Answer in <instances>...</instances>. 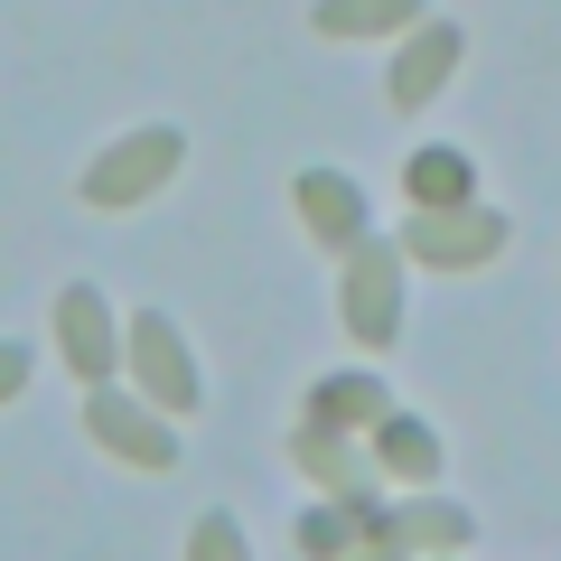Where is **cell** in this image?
<instances>
[{"label": "cell", "mask_w": 561, "mask_h": 561, "mask_svg": "<svg viewBox=\"0 0 561 561\" xmlns=\"http://www.w3.org/2000/svg\"><path fill=\"white\" fill-rule=\"evenodd\" d=\"M505 243V216H486V206H412V225H402V253L412 262H440V272H478V262H496Z\"/></svg>", "instance_id": "6da1fadb"}, {"label": "cell", "mask_w": 561, "mask_h": 561, "mask_svg": "<svg viewBox=\"0 0 561 561\" xmlns=\"http://www.w3.org/2000/svg\"><path fill=\"white\" fill-rule=\"evenodd\" d=\"M402 328V243H346V337L356 346H393Z\"/></svg>", "instance_id": "7a4b0ae2"}, {"label": "cell", "mask_w": 561, "mask_h": 561, "mask_svg": "<svg viewBox=\"0 0 561 561\" xmlns=\"http://www.w3.org/2000/svg\"><path fill=\"white\" fill-rule=\"evenodd\" d=\"M179 150H187V140L169 131V122H150V131L113 140V150H103V160L84 169L76 187H84V197H94V206H140V197H150V187H169V169H179Z\"/></svg>", "instance_id": "3957f363"}, {"label": "cell", "mask_w": 561, "mask_h": 561, "mask_svg": "<svg viewBox=\"0 0 561 561\" xmlns=\"http://www.w3.org/2000/svg\"><path fill=\"white\" fill-rule=\"evenodd\" d=\"M122 356H131V375L150 383V402H160V412H197V365H187V346H179V328L169 319H150V309H140L131 319V337H122Z\"/></svg>", "instance_id": "277c9868"}, {"label": "cell", "mask_w": 561, "mask_h": 561, "mask_svg": "<svg viewBox=\"0 0 561 561\" xmlns=\"http://www.w3.org/2000/svg\"><path fill=\"white\" fill-rule=\"evenodd\" d=\"M84 421H94V440L113 449V459L150 468V478H160V468H179V440H169V431H160L150 412H140L131 393H113V383H94V402H84Z\"/></svg>", "instance_id": "5b68a950"}, {"label": "cell", "mask_w": 561, "mask_h": 561, "mask_svg": "<svg viewBox=\"0 0 561 561\" xmlns=\"http://www.w3.org/2000/svg\"><path fill=\"white\" fill-rule=\"evenodd\" d=\"M459 57H468L459 20H421V38L402 47V57H393V84H383V94H393L402 113H421V103H431V94L449 84V66H459Z\"/></svg>", "instance_id": "8992f818"}, {"label": "cell", "mask_w": 561, "mask_h": 561, "mask_svg": "<svg viewBox=\"0 0 561 561\" xmlns=\"http://www.w3.org/2000/svg\"><path fill=\"white\" fill-rule=\"evenodd\" d=\"M365 552H468V515L459 505H402V515L365 524Z\"/></svg>", "instance_id": "52a82bcc"}, {"label": "cell", "mask_w": 561, "mask_h": 561, "mask_svg": "<svg viewBox=\"0 0 561 561\" xmlns=\"http://www.w3.org/2000/svg\"><path fill=\"white\" fill-rule=\"evenodd\" d=\"M57 337H66V365H76L84 383H113V328H103V300L94 290H57Z\"/></svg>", "instance_id": "ba28073f"}, {"label": "cell", "mask_w": 561, "mask_h": 561, "mask_svg": "<svg viewBox=\"0 0 561 561\" xmlns=\"http://www.w3.org/2000/svg\"><path fill=\"white\" fill-rule=\"evenodd\" d=\"M290 459H300L309 478L328 486V496H346V505H375V486H365V468H356V449H346L337 431H328V421H300V431H290Z\"/></svg>", "instance_id": "9c48e42d"}, {"label": "cell", "mask_w": 561, "mask_h": 561, "mask_svg": "<svg viewBox=\"0 0 561 561\" xmlns=\"http://www.w3.org/2000/svg\"><path fill=\"white\" fill-rule=\"evenodd\" d=\"M290 197H300V216H309V234H319V243H356L365 234V197L337 179V169H300Z\"/></svg>", "instance_id": "30bf717a"}, {"label": "cell", "mask_w": 561, "mask_h": 561, "mask_svg": "<svg viewBox=\"0 0 561 561\" xmlns=\"http://www.w3.org/2000/svg\"><path fill=\"white\" fill-rule=\"evenodd\" d=\"M421 20V0H319V38H393Z\"/></svg>", "instance_id": "8fae6325"}, {"label": "cell", "mask_w": 561, "mask_h": 561, "mask_svg": "<svg viewBox=\"0 0 561 561\" xmlns=\"http://www.w3.org/2000/svg\"><path fill=\"white\" fill-rule=\"evenodd\" d=\"M375 468H393V478H440V440L421 431V421H402V412H383L375 421Z\"/></svg>", "instance_id": "7c38bea8"}, {"label": "cell", "mask_w": 561, "mask_h": 561, "mask_svg": "<svg viewBox=\"0 0 561 561\" xmlns=\"http://www.w3.org/2000/svg\"><path fill=\"white\" fill-rule=\"evenodd\" d=\"M309 421H328V431H375V421H383V383L375 375H328Z\"/></svg>", "instance_id": "4fadbf2b"}, {"label": "cell", "mask_w": 561, "mask_h": 561, "mask_svg": "<svg viewBox=\"0 0 561 561\" xmlns=\"http://www.w3.org/2000/svg\"><path fill=\"white\" fill-rule=\"evenodd\" d=\"M365 524H375V505H319V515H300V552H319V561H337V552H365Z\"/></svg>", "instance_id": "5bb4252c"}, {"label": "cell", "mask_w": 561, "mask_h": 561, "mask_svg": "<svg viewBox=\"0 0 561 561\" xmlns=\"http://www.w3.org/2000/svg\"><path fill=\"white\" fill-rule=\"evenodd\" d=\"M459 197H468V160L459 150H440V140L412 150V206H459Z\"/></svg>", "instance_id": "9a60e30c"}, {"label": "cell", "mask_w": 561, "mask_h": 561, "mask_svg": "<svg viewBox=\"0 0 561 561\" xmlns=\"http://www.w3.org/2000/svg\"><path fill=\"white\" fill-rule=\"evenodd\" d=\"M187 552H197V561H234L243 552V524L234 515H197V542H187Z\"/></svg>", "instance_id": "2e32d148"}, {"label": "cell", "mask_w": 561, "mask_h": 561, "mask_svg": "<svg viewBox=\"0 0 561 561\" xmlns=\"http://www.w3.org/2000/svg\"><path fill=\"white\" fill-rule=\"evenodd\" d=\"M20 383H28V346H10V337H0V402L20 393Z\"/></svg>", "instance_id": "e0dca14e"}]
</instances>
